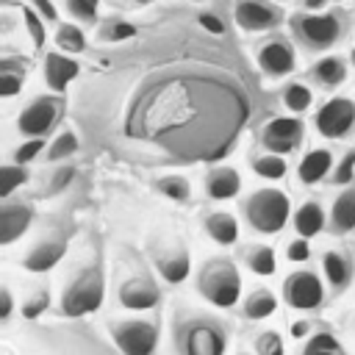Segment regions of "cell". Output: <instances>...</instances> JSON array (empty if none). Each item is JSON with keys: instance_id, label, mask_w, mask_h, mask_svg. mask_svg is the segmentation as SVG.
Listing matches in <instances>:
<instances>
[{"instance_id": "1", "label": "cell", "mask_w": 355, "mask_h": 355, "mask_svg": "<svg viewBox=\"0 0 355 355\" xmlns=\"http://www.w3.org/2000/svg\"><path fill=\"white\" fill-rule=\"evenodd\" d=\"M247 97L225 80L175 75L147 89L130 108L128 136L147 139L183 161H214L247 122Z\"/></svg>"}, {"instance_id": "2", "label": "cell", "mask_w": 355, "mask_h": 355, "mask_svg": "<svg viewBox=\"0 0 355 355\" xmlns=\"http://www.w3.org/2000/svg\"><path fill=\"white\" fill-rule=\"evenodd\" d=\"M197 288L216 308H233L239 302V294H241V280H239L233 261L211 258L197 275Z\"/></svg>"}, {"instance_id": "3", "label": "cell", "mask_w": 355, "mask_h": 355, "mask_svg": "<svg viewBox=\"0 0 355 355\" xmlns=\"http://www.w3.org/2000/svg\"><path fill=\"white\" fill-rule=\"evenodd\" d=\"M175 344L183 355H222L225 333L205 316H189L175 327Z\"/></svg>"}, {"instance_id": "4", "label": "cell", "mask_w": 355, "mask_h": 355, "mask_svg": "<svg viewBox=\"0 0 355 355\" xmlns=\"http://www.w3.org/2000/svg\"><path fill=\"white\" fill-rule=\"evenodd\" d=\"M244 211L258 233H277L288 222V197L280 189H261L250 194Z\"/></svg>"}, {"instance_id": "5", "label": "cell", "mask_w": 355, "mask_h": 355, "mask_svg": "<svg viewBox=\"0 0 355 355\" xmlns=\"http://www.w3.org/2000/svg\"><path fill=\"white\" fill-rule=\"evenodd\" d=\"M100 302H103V277H100V269H86L64 291L61 311L67 316H83V313L97 311Z\"/></svg>"}, {"instance_id": "6", "label": "cell", "mask_w": 355, "mask_h": 355, "mask_svg": "<svg viewBox=\"0 0 355 355\" xmlns=\"http://www.w3.org/2000/svg\"><path fill=\"white\" fill-rule=\"evenodd\" d=\"M355 128V103L347 97L327 100L316 114V130L327 139H344Z\"/></svg>"}, {"instance_id": "7", "label": "cell", "mask_w": 355, "mask_h": 355, "mask_svg": "<svg viewBox=\"0 0 355 355\" xmlns=\"http://www.w3.org/2000/svg\"><path fill=\"white\" fill-rule=\"evenodd\" d=\"M114 338L125 355H153V349L158 347V330L144 319L119 322L114 327Z\"/></svg>"}, {"instance_id": "8", "label": "cell", "mask_w": 355, "mask_h": 355, "mask_svg": "<svg viewBox=\"0 0 355 355\" xmlns=\"http://www.w3.org/2000/svg\"><path fill=\"white\" fill-rule=\"evenodd\" d=\"M58 111H61V100H58V97H53V94L36 97V100L19 114L17 128H19V133H25V136H31V139H42V136L53 128V122L58 119Z\"/></svg>"}, {"instance_id": "9", "label": "cell", "mask_w": 355, "mask_h": 355, "mask_svg": "<svg viewBox=\"0 0 355 355\" xmlns=\"http://www.w3.org/2000/svg\"><path fill=\"white\" fill-rule=\"evenodd\" d=\"M283 297L288 305L294 308H302V311H313L322 305L324 300V288H322V280L313 275V272H294L283 280Z\"/></svg>"}, {"instance_id": "10", "label": "cell", "mask_w": 355, "mask_h": 355, "mask_svg": "<svg viewBox=\"0 0 355 355\" xmlns=\"http://www.w3.org/2000/svg\"><path fill=\"white\" fill-rule=\"evenodd\" d=\"M302 139V122L297 116H275L263 128V147L275 155H286Z\"/></svg>"}, {"instance_id": "11", "label": "cell", "mask_w": 355, "mask_h": 355, "mask_svg": "<svg viewBox=\"0 0 355 355\" xmlns=\"http://www.w3.org/2000/svg\"><path fill=\"white\" fill-rule=\"evenodd\" d=\"M300 33L311 47L322 50V47H330L338 39L341 25L333 14H308V17L300 19Z\"/></svg>"}, {"instance_id": "12", "label": "cell", "mask_w": 355, "mask_h": 355, "mask_svg": "<svg viewBox=\"0 0 355 355\" xmlns=\"http://www.w3.org/2000/svg\"><path fill=\"white\" fill-rule=\"evenodd\" d=\"M258 64H261V69H263L266 75L283 78V75H288V72L294 69V50H291V44H286V42H280V39L266 42V44L258 50Z\"/></svg>"}, {"instance_id": "13", "label": "cell", "mask_w": 355, "mask_h": 355, "mask_svg": "<svg viewBox=\"0 0 355 355\" xmlns=\"http://www.w3.org/2000/svg\"><path fill=\"white\" fill-rule=\"evenodd\" d=\"M119 302L130 311H147L158 302V288L144 277H133L119 288Z\"/></svg>"}, {"instance_id": "14", "label": "cell", "mask_w": 355, "mask_h": 355, "mask_svg": "<svg viewBox=\"0 0 355 355\" xmlns=\"http://www.w3.org/2000/svg\"><path fill=\"white\" fill-rule=\"evenodd\" d=\"M236 22L244 31H266L277 22V14H275V8L263 6V3L244 0V3L236 6Z\"/></svg>"}, {"instance_id": "15", "label": "cell", "mask_w": 355, "mask_h": 355, "mask_svg": "<svg viewBox=\"0 0 355 355\" xmlns=\"http://www.w3.org/2000/svg\"><path fill=\"white\" fill-rule=\"evenodd\" d=\"M75 75H78V61H72V58H67V55H61V53L44 55V80H47L50 89L64 92L67 83H69Z\"/></svg>"}, {"instance_id": "16", "label": "cell", "mask_w": 355, "mask_h": 355, "mask_svg": "<svg viewBox=\"0 0 355 355\" xmlns=\"http://www.w3.org/2000/svg\"><path fill=\"white\" fill-rule=\"evenodd\" d=\"M205 189H208V194H211L214 200H230V197L239 194L241 178H239V172H236L233 166H216V169L208 172Z\"/></svg>"}, {"instance_id": "17", "label": "cell", "mask_w": 355, "mask_h": 355, "mask_svg": "<svg viewBox=\"0 0 355 355\" xmlns=\"http://www.w3.org/2000/svg\"><path fill=\"white\" fill-rule=\"evenodd\" d=\"M31 225V211L25 205H3L0 211V244L17 241Z\"/></svg>"}, {"instance_id": "18", "label": "cell", "mask_w": 355, "mask_h": 355, "mask_svg": "<svg viewBox=\"0 0 355 355\" xmlns=\"http://www.w3.org/2000/svg\"><path fill=\"white\" fill-rule=\"evenodd\" d=\"M155 266H158V272L164 275V280H169V283H180V280H186V275H189V252L178 244V247H169V250H161L158 255H155Z\"/></svg>"}, {"instance_id": "19", "label": "cell", "mask_w": 355, "mask_h": 355, "mask_svg": "<svg viewBox=\"0 0 355 355\" xmlns=\"http://www.w3.org/2000/svg\"><path fill=\"white\" fill-rule=\"evenodd\" d=\"M330 169H333V153L319 147V150H311V153L302 155V161L297 166V175H300L302 183H319Z\"/></svg>"}, {"instance_id": "20", "label": "cell", "mask_w": 355, "mask_h": 355, "mask_svg": "<svg viewBox=\"0 0 355 355\" xmlns=\"http://www.w3.org/2000/svg\"><path fill=\"white\" fill-rule=\"evenodd\" d=\"M64 250H67L64 241H42V244H36V247L31 250V255L25 258V269H28V272H47V269H53V266L61 261Z\"/></svg>"}, {"instance_id": "21", "label": "cell", "mask_w": 355, "mask_h": 355, "mask_svg": "<svg viewBox=\"0 0 355 355\" xmlns=\"http://www.w3.org/2000/svg\"><path fill=\"white\" fill-rule=\"evenodd\" d=\"M205 230H208V236H211L216 244H222V247L236 244V239H239V222H236L230 214H225V211L211 214V216L205 219Z\"/></svg>"}, {"instance_id": "22", "label": "cell", "mask_w": 355, "mask_h": 355, "mask_svg": "<svg viewBox=\"0 0 355 355\" xmlns=\"http://www.w3.org/2000/svg\"><path fill=\"white\" fill-rule=\"evenodd\" d=\"M294 227L302 239H311L316 236L322 227H324V211L319 202H302L294 214Z\"/></svg>"}, {"instance_id": "23", "label": "cell", "mask_w": 355, "mask_h": 355, "mask_svg": "<svg viewBox=\"0 0 355 355\" xmlns=\"http://www.w3.org/2000/svg\"><path fill=\"white\" fill-rule=\"evenodd\" d=\"M330 219H333V227H336L338 233H349V230H355V189L344 191V194L336 200Z\"/></svg>"}, {"instance_id": "24", "label": "cell", "mask_w": 355, "mask_h": 355, "mask_svg": "<svg viewBox=\"0 0 355 355\" xmlns=\"http://www.w3.org/2000/svg\"><path fill=\"white\" fill-rule=\"evenodd\" d=\"M313 75H316V80L324 83V86H338V83L347 78V64H344L341 55H324V58L316 61Z\"/></svg>"}, {"instance_id": "25", "label": "cell", "mask_w": 355, "mask_h": 355, "mask_svg": "<svg viewBox=\"0 0 355 355\" xmlns=\"http://www.w3.org/2000/svg\"><path fill=\"white\" fill-rule=\"evenodd\" d=\"M277 311V297L269 291V288H255L247 302H244V313L247 319H266Z\"/></svg>"}, {"instance_id": "26", "label": "cell", "mask_w": 355, "mask_h": 355, "mask_svg": "<svg viewBox=\"0 0 355 355\" xmlns=\"http://www.w3.org/2000/svg\"><path fill=\"white\" fill-rule=\"evenodd\" d=\"M244 261H247V266L255 272V275H275V269H277V258H275V250L272 247H266V244H255V247H247V252H244Z\"/></svg>"}, {"instance_id": "27", "label": "cell", "mask_w": 355, "mask_h": 355, "mask_svg": "<svg viewBox=\"0 0 355 355\" xmlns=\"http://www.w3.org/2000/svg\"><path fill=\"white\" fill-rule=\"evenodd\" d=\"M300 355H347V349L341 347V341L333 333H316V336H311V341L302 347Z\"/></svg>"}, {"instance_id": "28", "label": "cell", "mask_w": 355, "mask_h": 355, "mask_svg": "<svg viewBox=\"0 0 355 355\" xmlns=\"http://www.w3.org/2000/svg\"><path fill=\"white\" fill-rule=\"evenodd\" d=\"M311 103H313V92L305 83L294 80V83L283 86V105L288 111H305V108H311Z\"/></svg>"}, {"instance_id": "29", "label": "cell", "mask_w": 355, "mask_h": 355, "mask_svg": "<svg viewBox=\"0 0 355 355\" xmlns=\"http://www.w3.org/2000/svg\"><path fill=\"white\" fill-rule=\"evenodd\" d=\"M322 269H324V277H327L333 286H344V283L349 280V261H347L341 252H324Z\"/></svg>"}, {"instance_id": "30", "label": "cell", "mask_w": 355, "mask_h": 355, "mask_svg": "<svg viewBox=\"0 0 355 355\" xmlns=\"http://www.w3.org/2000/svg\"><path fill=\"white\" fill-rule=\"evenodd\" d=\"M252 169L261 175V178H266V180H277V178H283L286 175V161L280 158V155H275V153H266V155H258L255 161H252Z\"/></svg>"}, {"instance_id": "31", "label": "cell", "mask_w": 355, "mask_h": 355, "mask_svg": "<svg viewBox=\"0 0 355 355\" xmlns=\"http://www.w3.org/2000/svg\"><path fill=\"white\" fill-rule=\"evenodd\" d=\"M55 44L64 50V53H80L86 47V39H83V31L75 28V25H58L55 31Z\"/></svg>"}, {"instance_id": "32", "label": "cell", "mask_w": 355, "mask_h": 355, "mask_svg": "<svg viewBox=\"0 0 355 355\" xmlns=\"http://www.w3.org/2000/svg\"><path fill=\"white\" fill-rule=\"evenodd\" d=\"M22 80H25V72L6 61L3 69H0V94L3 97H14L22 89Z\"/></svg>"}, {"instance_id": "33", "label": "cell", "mask_w": 355, "mask_h": 355, "mask_svg": "<svg viewBox=\"0 0 355 355\" xmlns=\"http://www.w3.org/2000/svg\"><path fill=\"white\" fill-rule=\"evenodd\" d=\"M28 180V172H25V166H19V164H8V166H3L0 169V194L3 197H8L17 186H22Z\"/></svg>"}, {"instance_id": "34", "label": "cell", "mask_w": 355, "mask_h": 355, "mask_svg": "<svg viewBox=\"0 0 355 355\" xmlns=\"http://www.w3.org/2000/svg\"><path fill=\"white\" fill-rule=\"evenodd\" d=\"M158 191L166 194L169 200H178V202H186L189 200V183H186V178H178V175L161 178L158 180Z\"/></svg>"}, {"instance_id": "35", "label": "cell", "mask_w": 355, "mask_h": 355, "mask_svg": "<svg viewBox=\"0 0 355 355\" xmlns=\"http://www.w3.org/2000/svg\"><path fill=\"white\" fill-rule=\"evenodd\" d=\"M75 150H78V139H75V133L64 130V133H58V139L50 144V150H47V158H50V161H61V158L72 155Z\"/></svg>"}, {"instance_id": "36", "label": "cell", "mask_w": 355, "mask_h": 355, "mask_svg": "<svg viewBox=\"0 0 355 355\" xmlns=\"http://www.w3.org/2000/svg\"><path fill=\"white\" fill-rule=\"evenodd\" d=\"M22 19H25V28H28L33 44H36V47H44L47 33H44V19H42V14L33 11V8H22Z\"/></svg>"}, {"instance_id": "37", "label": "cell", "mask_w": 355, "mask_h": 355, "mask_svg": "<svg viewBox=\"0 0 355 355\" xmlns=\"http://www.w3.org/2000/svg\"><path fill=\"white\" fill-rule=\"evenodd\" d=\"M255 349H258V355H286V349H283V338H280L277 330H266V333H261V336L255 338Z\"/></svg>"}, {"instance_id": "38", "label": "cell", "mask_w": 355, "mask_h": 355, "mask_svg": "<svg viewBox=\"0 0 355 355\" xmlns=\"http://www.w3.org/2000/svg\"><path fill=\"white\" fill-rule=\"evenodd\" d=\"M100 36L108 39V42H122V39H133V36H136V28H133L130 22H119V19H114L111 25L103 28Z\"/></svg>"}, {"instance_id": "39", "label": "cell", "mask_w": 355, "mask_h": 355, "mask_svg": "<svg viewBox=\"0 0 355 355\" xmlns=\"http://www.w3.org/2000/svg\"><path fill=\"white\" fill-rule=\"evenodd\" d=\"M42 150H44V139H28V141H22V144L14 150V161L22 166V164L33 161V158H36Z\"/></svg>"}, {"instance_id": "40", "label": "cell", "mask_w": 355, "mask_h": 355, "mask_svg": "<svg viewBox=\"0 0 355 355\" xmlns=\"http://www.w3.org/2000/svg\"><path fill=\"white\" fill-rule=\"evenodd\" d=\"M355 178V150H347L344 153V158H341V164L333 169V183H349Z\"/></svg>"}, {"instance_id": "41", "label": "cell", "mask_w": 355, "mask_h": 355, "mask_svg": "<svg viewBox=\"0 0 355 355\" xmlns=\"http://www.w3.org/2000/svg\"><path fill=\"white\" fill-rule=\"evenodd\" d=\"M67 8L78 17V19H94L97 17V8H100V0H67Z\"/></svg>"}, {"instance_id": "42", "label": "cell", "mask_w": 355, "mask_h": 355, "mask_svg": "<svg viewBox=\"0 0 355 355\" xmlns=\"http://www.w3.org/2000/svg\"><path fill=\"white\" fill-rule=\"evenodd\" d=\"M286 258L294 261V263H305L311 258V244L305 239H294L286 244Z\"/></svg>"}, {"instance_id": "43", "label": "cell", "mask_w": 355, "mask_h": 355, "mask_svg": "<svg viewBox=\"0 0 355 355\" xmlns=\"http://www.w3.org/2000/svg\"><path fill=\"white\" fill-rule=\"evenodd\" d=\"M47 305H50V294H47V291H39L31 302L22 305V316H25V319H36Z\"/></svg>"}, {"instance_id": "44", "label": "cell", "mask_w": 355, "mask_h": 355, "mask_svg": "<svg viewBox=\"0 0 355 355\" xmlns=\"http://www.w3.org/2000/svg\"><path fill=\"white\" fill-rule=\"evenodd\" d=\"M197 22H200V28H205L208 33H225V22L216 17V14H208V11H202L200 17H197Z\"/></svg>"}, {"instance_id": "45", "label": "cell", "mask_w": 355, "mask_h": 355, "mask_svg": "<svg viewBox=\"0 0 355 355\" xmlns=\"http://www.w3.org/2000/svg\"><path fill=\"white\" fill-rule=\"evenodd\" d=\"M33 3H36V11L42 14V19H50V22L58 19V14H55V8H53L50 0H33Z\"/></svg>"}, {"instance_id": "46", "label": "cell", "mask_w": 355, "mask_h": 355, "mask_svg": "<svg viewBox=\"0 0 355 355\" xmlns=\"http://www.w3.org/2000/svg\"><path fill=\"white\" fill-rule=\"evenodd\" d=\"M72 180V169L69 166H64V169H58L55 172V180H53V186H50V191H58L64 183H69Z\"/></svg>"}, {"instance_id": "47", "label": "cell", "mask_w": 355, "mask_h": 355, "mask_svg": "<svg viewBox=\"0 0 355 355\" xmlns=\"http://www.w3.org/2000/svg\"><path fill=\"white\" fill-rule=\"evenodd\" d=\"M11 316V294L8 288H0V319H8Z\"/></svg>"}, {"instance_id": "48", "label": "cell", "mask_w": 355, "mask_h": 355, "mask_svg": "<svg viewBox=\"0 0 355 355\" xmlns=\"http://www.w3.org/2000/svg\"><path fill=\"white\" fill-rule=\"evenodd\" d=\"M308 330H311L308 322H294V324H291V336H294V338H302Z\"/></svg>"}, {"instance_id": "49", "label": "cell", "mask_w": 355, "mask_h": 355, "mask_svg": "<svg viewBox=\"0 0 355 355\" xmlns=\"http://www.w3.org/2000/svg\"><path fill=\"white\" fill-rule=\"evenodd\" d=\"M324 3H327V0H305V8H313V11H316V8H322Z\"/></svg>"}, {"instance_id": "50", "label": "cell", "mask_w": 355, "mask_h": 355, "mask_svg": "<svg viewBox=\"0 0 355 355\" xmlns=\"http://www.w3.org/2000/svg\"><path fill=\"white\" fill-rule=\"evenodd\" d=\"M352 64H355V50H352Z\"/></svg>"}, {"instance_id": "51", "label": "cell", "mask_w": 355, "mask_h": 355, "mask_svg": "<svg viewBox=\"0 0 355 355\" xmlns=\"http://www.w3.org/2000/svg\"><path fill=\"white\" fill-rule=\"evenodd\" d=\"M136 3H150V0H136Z\"/></svg>"}, {"instance_id": "52", "label": "cell", "mask_w": 355, "mask_h": 355, "mask_svg": "<svg viewBox=\"0 0 355 355\" xmlns=\"http://www.w3.org/2000/svg\"><path fill=\"white\" fill-rule=\"evenodd\" d=\"M239 355H247V352H239Z\"/></svg>"}]
</instances>
